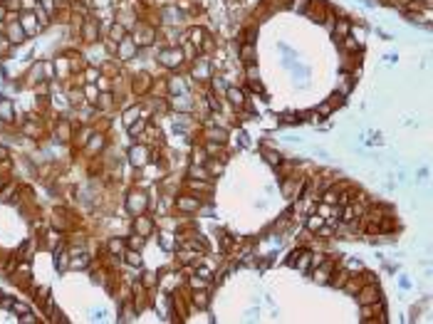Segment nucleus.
Wrapping results in <instances>:
<instances>
[{"label": "nucleus", "instance_id": "bb28decb", "mask_svg": "<svg viewBox=\"0 0 433 324\" xmlns=\"http://www.w3.org/2000/svg\"><path fill=\"white\" fill-rule=\"evenodd\" d=\"M349 277H351V272H349V270H339V272L334 270V272H332V280H329L327 285H332V287L342 290V287H344V282L349 280Z\"/></svg>", "mask_w": 433, "mask_h": 324}, {"label": "nucleus", "instance_id": "58836bf2", "mask_svg": "<svg viewBox=\"0 0 433 324\" xmlns=\"http://www.w3.org/2000/svg\"><path fill=\"white\" fill-rule=\"evenodd\" d=\"M188 287H191V290H208V280L193 275V277H188Z\"/></svg>", "mask_w": 433, "mask_h": 324}, {"label": "nucleus", "instance_id": "7c9ffc66", "mask_svg": "<svg viewBox=\"0 0 433 324\" xmlns=\"http://www.w3.org/2000/svg\"><path fill=\"white\" fill-rule=\"evenodd\" d=\"M75 134H72V126H69V121L67 119H59V124H57V139L59 141H69Z\"/></svg>", "mask_w": 433, "mask_h": 324}, {"label": "nucleus", "instance_id": "b1692460", "mask_svg": "<svg viewBox=\"0 0 433 324\" xmlns=\"http://www.w3.org/2000/svg\"><path fill=\"white\" fill-rule=\"evenodd\" d=\"M107 250L112 253V258H124V250H126V240L124 237H112L109 242H107Z\"/></svg>", "mask_w": 433, "mask_h": 324}, {"label": "nucleus", "instance_id": "a18cd8bd", "mask_svg": "<svg viewBox=\"0 0 433 324\" xmlns=\"http://www.w3.org/2000/svg\"><path fill=\"white\" fill-rule=\"evenodd\" d=\"M40 5H42V8H45L50 15H55V13H57V5H55V0H40Z\"/></svg>", "mask_w": 433, "mask_h": 324}, {"label": "nucleus", "instance_id": "09e8293b", "mask_svg": "<svg viewBox=\"0 0 433 324\" xmlns=\"http://www.w3.org/2000/svg\"><path fill=\"white\" fill-rule=\"evenodd\" d=\"M349 272H354V270H362V263L359 260H349V267H346Z\"/></svg>", "mask_w": 433, "mask_h": 324}, {"label": "nucleus", "instance_id": "49530a36", "mask_svg": "<svg viewBox=\"0 0 433 324\" xmlns=\"http://www.w3.org/2000/svg\"><path fill=\"white\" fill-rule=\"evenodd\" d=\"M18 322L20 324H35L37 322V317H35L32 312H25V314H20V317H18Z\"/></svg>", "mask_w": 433, "mask_h": 324}, {"label": "nucleus", "instance_id": "9d476101", "mask_svg": "<svg viewBox=\"0 0 433 324\" xmlns=\"http://www.w3.org/2000/svg\"><path fill=\"white\" fill-rule=\"evenodd\" d=\"M379 299H381V290L376 287L374 282H367V285L356 292V302H359V304H374Z\"/></svg>", "mask_w": 433, "mask_h": 324}, {"label": "nucleus", "instance_id": "0eeeda50", "mask_svg": "<svg viewBox=\"0 0 433 324\" xmlns=\"http://www.w3.org/2000/svg\"><path fill=\"white\" fill-rule=\"evenodd\" d=\"M176 210L178 213H186V215L198 213L201 210V198L198 196H191V193H183V196L176 198Z\"/></svg>", "mask_w": 433, "mask_h": 324}, {"label": "nucleus", "instance_id": "cd10ccee", "mask_svg": "<svg viewBox=\"0 0 433 324\" xmlns=\"http://www.w3.org/2000/svg\"><path fill=\"white\" fill-rule=\"evenodd\" d=\"M262 158H265V161H267L270 166H275V169H277V166H280V164L285 161L280 151H272V148H267V146L262 148Z\"/></svg>", "mask_w": 433, "mask_h": 324}, {"label": "nucleus", "instance_id": "20e7f679", "mask_svg": "<svg viewBox=\"0 0 433 324\" xmlns=\"http://www.w3.org/2000/svg\"><path fill=\"white\" fill-rule=\"evenodd\" d=\"M223 97L228 99V104H231L235 112H240V109H245V107H248V92H245L243 87L228 85V87H226V92H223Z\"/></svg>", "mask_w": 433, "mask_h": 324}, {"label": "nucleus", "instance_id": "423d86ee", "mask_svg": "<svg viewBox=\"0 0 433 324\" xmlns=\"http://www.w3.org/2000/svg\"><path fill=\"white\" fill-rule=\"evenodd\" d=\"M159 37V32L154 25H146V23H139V28H134V42L139 47H149L154 45V40Z\"/></svg>", "mask_w": 433, "mask_h": 324}, {"label": "nucleus", "instance_id": "ea45409f", "mask_svg": "<svg viewBox=\"0 0 433 324\" xmlns=\"http://www.w3.org/2000/svg\"><path fill=\"white\" fill-rule=\"evenodd\" d=\"M310 3H312V0H290L287 8H292L295 13H305V10L310 8Z\"/></svg>", "mask_w": 433, "mask_h": 324}, {"label": "nucleus", "instance_id": "3c124183", "mask_svg": "<svg viewBox=\"0 0 433 324\" xmlns=\"http://www.w3.org/2000/svg\"><path fill=\"white\" fill-rule=\"evenodd\" d=\"M5 158H8V151H5V148L0 146V164H3V161H5Z\"/></svg>", "mask_w": 433, "mask_h": 324}, {"label": "nucleus", "instance_id": "72a5a7b5", "mask_svg": "<svg viewBox=\"0 0 433 324\" xmlns=\"http://www.w3.org/2000/svg\"><path fill=\"white\" fill-rule=\"evenodd\" d=\"M315 112H317L322 119H327L332 112H334V104H332L329 99H324V102H319V104H317V109H315Z\"/></svg>", "mask_w": 433, "mask_h": 324}, {"label": "nucleus", "instance_id": "c85d7f7f", "mask_svg": "<svg viewBox=\"0 0 433 324\" xmlns=\"http://www.w3.org/2000/svg\"><path fill=\"white\" fill-rule=\"evenodd\" d=\"M124 240H126V250H136V253H141V250H144L146 237H141L139 233H131L129 237H124Z\"/></svg>", "mask_w": 433, "mask_h": 324}, {"label": "nucleus", "instance_id": "6ab92c4d", "mask_svg": "<svg viewBox=\"0 0 433 324\" xmlns=\"http://www.w3.org/2000/svg\"><path fill=\"white\" fill-rule=\"evenodd\" d=\"M238 57H240L243 64H253V62H258L255 45H253V42H240V47H238Z\"/></svg>", "mask_w": 433, "mask_h": 324}, {"label": "nucleus", "instance_id": "c756f323", "mask_svg": "<svg viewBox=\"0 0 433 324\" xmlns=\"http://www.w3.org/2000/svg\"><path fill=\"white\" fill-rule=\"evenodd\" d=\"M186 35H188V42H191V45H196V47H201V42L208 37V32H205L203 28H191Z\"/></svg>", "mask_w": 433, "mask_h": 324}, {"label": "nucleus", "instance_id": "37998d69", "mask_svg": "<svg viewBox=\"0 0 433 324\" xmlns=\"http://www.w3.org/2000/svg\"><path fill=\"white\" fill-rule=\"evenodd\" d=\"M10 309H13L18 317H20V314H25V312H30V307L25 304V302H13V304H10Z\"/></svg>", "mask_w": 433, "mask_h": 324}, {"label": "nucleus", "instance_id": "ddd939ff", "mask_svg": "<svg viewBox=\"0 0 433 324\" xmlns=\"http://www.w3.org/2000/svg\"><path fill=\"white\" fill-rule=\"evenodd\" d=\"M80 37L87 42H97L99 40V23L92 18H85V23L80 25Z\"/></svg>", "mask_w": 433, "mask_h": 324}, {"label": "nucleus", "instance_id": "4be33fe9", "mask_svg": "<svg viewBox=\"0 0 433 324\" xmlns=\"http://www.w3.org/2000/svg\"><path fill=\"white\" fill-rule=\"evenodd\" d=\"M191 304L198 307V309H208V304H210L208 290H193V292H191Z\"/></svg>", "mask_w": 433, "mask_h": 324}, {"label": "nucleus", "instance_id": "e433bc0d", "mask_svg": "<svg viewBox=\"0 0 433 324\" xmlns=\"http://www.w3.org/2000/svg\"><path fill=\"white\" fill-rule=\"evenodd\" d=\"M161 248L164 250H173L176 245H178V240H176V235H171V233H161Z\"/></svg>", "mask_w": 433, "mask_h": 324}, {"label": "nucleus", "instance_id": "f03ea898", "mask_svg": "<svg viewBox=\"0 0 433 324\" xmlns=\"http://www.w3.org/2000/svg\"><path fill=\"white\" fill-rule=\"evenodd\" d=\"M183 62H186L183 50H181V47H176V45L159 50V64H161V67H166V69H171V72L173 69H181V67H183Z\"/></svg>", "mask_w": 433, "mask_h": 324}, {"label": "nucleus", "instance_id": "5701e85b", "mask_svg": "<svg viewBox=\"0 0 433 324\" xmlns=\"http://www.w3.org/2000/svg\"><path fill=\"white\" fill-rule=\"evenodd\" d=\"M0 119L5 124H13L15 121V104L10 99H0Z\"/></svg>", "mask_w": 433, "mask_h": 324}, {"label": "nucleus", "instance_id": "aec40b11", "mask_svg": "<svg viewBox=\"0 0 433 324\" xmlns=\"http://www.w3.org/2000/svg\"><path fill=\"white\" fill-rule=\"evenodd\" d=\"M186 188H191L193 193H210L213 191V181H201V178H188Z\"/></svg>", "mask_w": 433, "mask_h": 324}, {"label": "nucleus", "instance_id": "a211bd4d", "mask_svg": "<svg viewBox=\"0 0 433 324\" xmlns=\"http://www.w3.org/2000/svg\"><path fill=\"white\" fill-rule=\"evenodd\" d=\"M104 144H107L104 134H92V136H89V141H87L82 148H85V153H89V156H97V153H102V151H104Z\"/></svg>", "mask_w": 433, "mask_h": 324}, {"label": "nucleus", "instance_id": "473e14b6", "mask_svg": "<svg viewBox=\"0 0 433 324\" xmlns=\"http://www.w3.org/2000/svg\"><path fill=\"white\" fill-rule=\"evenodd\" d=\"M126 129H129V136H141V134L146 131V119H139V121L129 124Z\"/></svg>", "mask_w": 433, "mask_h": 324}, {"label": "nucleus", "instance_id": "2f4dec72", "mask_svg": "<svg viewBox=\"0 0 433 324\" xmlns=\"http://www.w3.org/2000/svg\"><path fill=\"white\" fill-rule=\"evenodd\" d=\"M245 82H248V85H253V82H260L258 62H253V64H245Z\"/></svg>", "mask_w": 433, "mask_h": 324}, {"label": "nucleus", "instance_id": "6e6552de", "mask_svg": "<svg viewBox=\"0 0 433 324\" xmlns=\"http://www.w3.org/2000/svg\"><path fill=\"white\" fill-rule=\"evenodd\" d=\"M136 52H139V45L134 42V37L131 35H126L119 45H116V57L121 59V62H129V59L136 57Z\"/></svg>", "mask_w": 433, "mask_h": 324}, {"label": "nucleus", "instance_id": "4468645a", "mask_svg": "<svg viewBox=\"0 0 433 324\" xmlns=\"http://www.w3.org/2000/svg\"><path fill=\"white\" fill-rule=\"evenodd\" d=\"M332 272H334V260H322L317 267H315V282H319V285H327L329 282V277H332Z\"/></svg>", "mask_w": 433, "mask_h": 324}, {"label": "nucleus", "instance_id": "dca6fc26", "mask_svg": "<svg viewBox=\"0 0 433 324\" xmlns=\"http://www.w3.org/2000/svg\"><path fill=\"white\" fill-rule=\"evenodd\" d=\"M25 37H28V35H25V30L20 28L18 20H13V23L5 25V40H8L10 45H18V42H23Z\"/></svg>", "mask_w": 433, "mask_h": 324}, {"label": "nucleus", "instance_id": "4c0bfd02", "mask_svg": "<svg viewBox=\"0 0 433 324\" xmlns=\"http://www.w3.org/2000/svg\"><path fill=\"white\" fill-rule=\"evenodd\" d=\"M124 258H126V263L131 267H141V255L136 250H124Z\"/></svg>", "mask_w": 433, "mask_h": 324}, {"label": "nucleus", "instance_id": "79ce46f5", "mask_svg": "<svg viewBox=\"0 0 433 324\" xmlns=\"http://www.w3.org/2000/svg\"><path fill=\"white\" fill-rule=\"evenodd\" d=\"M8 13H20V0H0Z\"/></svg>", "mask_w": 433, "mask_h": 324}, {"label": "nucleus", "instance_id": "c9c22d12", "mask_svg": "<svg viewBox=\"0 0 433 324\" xmlns=\"http://www.w3.org/2000/svg\"><path fill=\"white\" fill-rule=\"evenodd\" d=\"M208 158H210V156H208V151H205V148L193 146V158H191L193 164H203V166H205V161H208Z\"/></svg>", "mask_w": 433, "mask_h": 324}, {"label": "nucleus", "instance_id": "393cba45", "mask_svg": "<svg viewBox=\"0 0 433 324\" xmlns=\"http://www.w3.org/2000/svg\"><path fill=\"white\" fill-rule=\"evenodd\" d=\"M324 225V218L319 215L317 210H312V213H307V220H305V228H307V233H317L319 228Z\"/></svg>", "mask_w": 433, "mask_h": 324}, {"label": "nucleus", "instance_id": "8fccbe9b", "mask_svg": "<svg viewBox=\"0 0 433 324\" xmlns=\"http://www.w3.org/2000/svg\"><path fill=\"white\" fill-rule=\"evenodd\" d=\"M5 18H8V10H5V8H3V3H0V23H3Z\"/></svg>", "mask_w": 433, "mask_h": 324}, {"label": "nucleus", "instance_id": "2eb2a0df", "mask_svg": "<svg viewBox=\"0 0 433 324\" xmlns=\"http://www.w3.org/2000/svg\"><path fill=\"white\" fill-rule=\"evenodd\" d=\"M18 18H20L18 23H20V28L25 30V35H35V32H40L37 18H35V10H23Z\"/></svg>", "mask_w": 433, "mask_h": 324}, {"label": "nucleus", "instance_id": "f3484780", "mask_svg": "<svg viewBox=\"0 0 433 324\" xmlns=\"http://www.w3.org/2000/svg\"><path fill=\"white\" fill-rule=\"evenodd\" d=\"M159 18L166 23V25H173V23H181V18H183V13L178 10V5H164V8H159Z\"/></svg>", "mask_w": 433, "mask_h": 324}, {"label": "nucleus", "instance_id": "603ef678", "mask_svg": "<svg viewBox=\"0 0 433 324\" xmlns=\"http://www.w3.org/2000/svg\"><path fill=\"white\" fill-rule=\"evenodd\" d=\"M0 302H3V295H0Z\"/></svg>", "mask_w": 433, "mask_h": 324}, {"label": "nucleus", "instance_id": "a19ab883", "mask_svg": "<svg viewBox=\"0 0 433 324\" xmlns=\"http://www.w3.org/2000/svg\"><path fill=\"white\" fill-rule=\"evenodd\" d=\"M243 42H258V25H250V28L243 32Z\"/></svg>", "mask_w": 433, "mask_h": 324}, {"label": "nucleus", "instance_id": "7ed1b4c3", "mask_svg": "<svg viewBox=\"0 0 433 324\" xmlns=\"http://www.w3.org/2000/svg\"><path fill=\"white\" fill-rule=\"evenodd\" d=\"M124 203H126V210H129L131 215H139V213H146V208H149V196L136 186V188H131V191L126 193Z\"/></svg>", "mask_w": 433, "mask_h": 324}, {"label": "nucleus", "instance_id": "39448f33", "mask_svg": "<svg viewBox=\"0 0 433 324\" xmlns=\"http://www.w3.org/2000/svg\"><path fill=\"white\" fill-rule=\"evenodd\" d=\"M169 107L178 114H191L196 109V102L191 99V94H169Z\"/></svg>", "mask_w": 433, "mask_h": 324}, {"label": "nucleus", "instance_id": "412c9836", "mask_svg": "<svg viewBox=\"0 0 433 324\" xmlns=\"http://www.w3.org/2000/svg\"><path fill=\"white\" fill-rule=\"evenodd\" d=\"M292 267H297L300 272H310V267H312V250H305V248H302Z\"/></svg>", "mask_w": 433, "mask_h": 324}, {"label": "nucleus", "instance_id": "a878e982", "mask_svg": "<svg viewBox=\"0 0 433 324\" xmlns=\"http://www.w3.org/2000/svg\"><path fill=\"white\" fill-rule=\"evenodd\" d=\"M126 35H129V30L124 28L121 23H112V25H109V35H107V37H109V40H114L116 45H119V42H121Z\"/></svg>", "mask_w": 433, "mask_h": 324}, {"label": "nucleus", "instance_id": "c03bdc74", "mask_svg": "<svg viewBox=\"0 0 433 324\" xmlns=\"http://www.w3.org/2000/svg\"><path fill=\"white\" fill-rule=\"evenodd\" d=\"M141 285L151 290V287L156 285V275H154V272H144V280H141Z\"/></svg>", "mask_w": 433, "mask_h": 324}, {"label": "nucleus", "instance_id": "f8f14e48", "mask_svg": "<svg viewBox=\"0 0 433 324\" xmlns=\"http://www.w3.org/2000/svg\"><path fill=\"white\" fill-rule=\"evenodd\" d=\"M151 87H154V79H151V74H146V72H139V74H134V82H131V89H134V94H139V97H146V94L151 92Z\"/></svg>", "mask_w": 433, "mask_h": 324}, {"label": "nucleus", "instance_id": "f704fd0d", "mask_svg": "<svg viewBox=\"0 0 433 324\" xmlns=\"http://www.w3.org/2000/svg\"><path fill=\"white\" fill-rule=\"evenodd\" d=\"M139 114H141L139 104H131V109H126V112H124V124H126V126H129V124H134Z\"/></svg>", "mask_w": 433, "mask_h": 324}, {"label": "nucleus", "instance_id": "9b49d317", "mask_svg": "<svg viewBox=\"0 0 433 324\" xmlns=\"http://www.w3.org/2000/svg\"><path fill=\"white\" fill-rule=\"evenodd\" d=\"M154 230H156V223H154V218H149V215H144V213L134 215V233H139L141 237H149Z\"/></svg>", "mask_w": 433, "mask_h": 324}, {"label": "nucleus", "instance_id": "1a4fd4ad", "mask_svg": "<svg viewBox=\"0 0 433 324\" xmlns=\"http://www.w3.org/2000/svg\"><path fill=\"white\" fill-rule=\"evenodd\" d=\"M193 77L198 79V82H208V79H213V64L208 62V57H198L193 59Z\"/></svg>", "mask_w": 433, "mask_h": 324}, {"label": "nucleus", "instance_id": "f257e3e1", "mask_svg": "<svg viewBox=\"0 0 433 324\" xmlns=\"http://www.w3.org/2000/svg\"><path fill=\"white\" fill-rule=\"evenodd\" d=\"M151 156H154V148L149 146L146 141L134 144V146L126 151V158H129V164H131L134 169H144V166H149V164H151Z\"/></svg>", "mask_w": 433, "mask_h": 324}, {"label": "nucleus", "instance_id": "de8ad7c7", "mask_svg": "<svg viewBox=\"0 0 433 324\" xmlns=\"http://www.w3.org/2000/svg\"><path fill=\"white\" fill-rule=\"evenodd\" d=\"M282 121L285 124H300L302 119H300V114H295V112H287V114H282Z\"/></svg>", "mask_w": 433, "mask_h": 324}]
</instances>
